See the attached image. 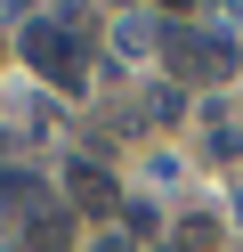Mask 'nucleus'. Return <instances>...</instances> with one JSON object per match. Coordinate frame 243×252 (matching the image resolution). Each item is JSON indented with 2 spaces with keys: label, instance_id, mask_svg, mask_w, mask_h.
<instances>
[{
  "label": "nucleus",
  "instance_id": "obj_1",
  "mask_svg": "<svg viewBox=\"0 0 243 252\" xmlns=\"http://www.w3.org/2000/svg\"><path fill=\"white\" fill-rule=\"evenodd\" d=\"M16 49H25V65L41 73V82H57V90H81V82H89V65H81V41H73V25H49V17H32L25 33H16Z\"/></svg>",
  "mask_w": 243,
  "mask_h": 252
},
{
  "label": "nucleus",
  "instance_id": "obj_2",
  "mask_svg": "<svg viewBox=\"0 0 243 252\" xmlns=\"http://www.w3.org/2000/svg\"><path fill=\"white\" fill-rule=\"evenodd\" d=\"M170 65L187 73V82H227V73H235V33H227V25H203V33L178 25L170 33Z\"/></svg>",
  "mask_w": 243,
  "mask_h": 252
},
{
  "label": "nucleus",
  "instance_id": "obj_3",
  "mask_svg": "<svg viewBox=\"0 0 243 252\" xmlns=\"http://www.w3.org/2000/svg\"><path fill=\"white\" fill-rule=\"evenodd\" d=\"M25 244H32V252H65V244H73V212H65V203L25 212Z\"/></svg>",
  "mask_w": 243,
  "mask_h": 252
},
{
  "label": "nucleus",
  "instance_id": "obj_4",
  "mask_svg": "<svg viewBox=\"0 0 243 252\" xmlns=\"http://www.w3.org/2000/svg\"><path fill=\"white\" fill-rule=\"evenodd\" d=\"M65 195H73L81 212H113V179L97 163H73V171H65Z\"/></svg>",
  "mask_w": 243,
  "mask_h": 252
},
{
  "label": "nucleus",
  "instance_id": "obj_5",
  "mask_svg": "<svg viewBox=\"0 0 243 252\" xmlns=\"http://www.w3.org/2000/svg\"><path fill=\"white\" fill-rule=\"evenodd\" d=\"M113 41H122V57H146V41H154V25H146V17H122V25H113Z\"/></svg>",
  "mask_w": 243,
  "mask_h": 252
},
{
  "label": "nucleus",
  "instance_id": "obj_6",
  "mask_svg": "<svg viewBox=\"0 0 243 252\" xmlns=\"http://www.w3.org/2000/svg\"><path fill=\"white\" fill-rule=\"evenodd\" d=\"M89 252H130V244H122V236H97V244H89Z\"/></svg>",
  "mask_w": 243,
  "mask_h": 252
},
{
  "label": "nucleus",
  "instance_id": "obj_7",
  "mask_svg": "<svg viewBox=\"0 0 243 252\" xmlns=\"http://www.w3.org/2000/svg\"><path fill=\"white\" fill-rule=\"evenodd\" d=\"M162 252H187V244H162Z\"/></svg>",
  "mask_w": 243,
  "mask_h": 252
},
{
  "label": "nucleus",
  "instance_id": "obj_8",
  "mask_svg": "<svg viewBox=\"0 0 243 252\" xmlns=\"http://www.w3.org/2000/svg\"><path fill=\"white\" fill-rule=\"evenodd\" d=\"M170 8H178V0H170Z\"/></svg>",
  "mask_w": 243,
  "mask_h": 252
}]
</instances>
